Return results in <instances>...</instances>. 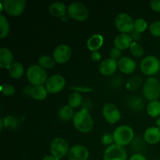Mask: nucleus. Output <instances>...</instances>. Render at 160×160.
<instances>
[{"instance_id": "1", "label": "nucleus", "mask_w": 160, "mask_h": 160, "mask_svg": "<svg viewBox=\"0 0 160 160\" xmlns=\"http://www.w3.org/2000/svg\"><path fill=\"white\" fill-rule=\"evenodd\" d=\"M73 123L74 128L83 134L90 133L94 128L93 119L88 110L85 108H83L81 110L75 112Z\"/></svg>"}, {"instance_id": "2", "label": "nucleus", "mask_w": 160, "mask_h": 160, "mask_svg": "<svg viewBox=\"0 0 160 160\" xmlns=\"http://www.w3.org/2000/svg\"><path fill=\"white\" fill-rule=\"evenodd\" d=\"M112 136L116 145L124 147L134 141V130L128 125H120L114 130Z\"/></svg>"}, {"instance_id": "3", "label": "nucleus", "mask_w": 160, "mask_h": 160, "mask_svg": "<svg viewBox=\"0 0 160 160\" xmlns=\"http://www.w3.org/2000/svg\"><path fill=\"white\" fill-rule=\"evenodd\" d=\"M26 74L28 81L32 86L44 85L48 78L46 70L36 64L28 67Z\"/></svg>"}, {"instance_id": "4", "label": "nucleus", "mask_w": 160, "mask_h": 160, "mask_svg": "<svg viewBox=\"0 0 160 160\" xmlns=\"http://www.w3.org/2000/svg\"><path fill=\"white\" fill-rule=\"evenodd\" d=\"M144 97L149 102L156 101L160 96V83L154 77H150L142 86Z\"/></svg>"}, {"instance_id": "5", "label": "nucleus", "mask_w": 160, "mask_h": 160, "mask_svg": "<svg viewBox=\"0 0 160 160\" xmlns=\"http://www.w3.org/2000/svg\"><path fill=\"white\" fill-rule=\"evenodd\" d=\"M140 69L146 76H153L160 70L159 59L152 55L145 56L141 61Z\"/></svg>"}, {"instance_id": "6", "label": "nucleus", "mask_w": 160, "mask_h": 160, "mask_svg": "<svg viewBox=\"0 0 160 160\" xmlns=\"http://www.w3.org/2000/svg\"><path fill=\"white\" fill-rule=\"evenodd\" d=\"M67 14L70 18L77 21H85L89 15L88 9L83 3L80 2H73L67 7Z\"/></svg>"}, {"instance_id": "7", "label": "nucleus", "mask_w": 160, "mask_h": 160, "mask_svg": "<svg viewBox=\"0 0 160 160\" xmlns=\"http://www.w3.org/2000/svg\"><path fill=\"white\" fill-rule=\"evenodd\" d=\"M115 26L120 33L130 34L134 31V20L128 13L121 12L116 17Z\"/></svg>"}, {"instance_id": "8", "label": "nucleus", "mask_w": 160, "mask_h": 160, "mask_svg": "<svg viewBox=\"0 0 160 160\" xmlns=\"http://www.w3.org/2000/svg\"><path fill=\"white\" fill-rule=\"evenodd\" d=\"M69 144L64 138L60 137L56 138L50 143V152L51 154L56 156L59 159H62L67 156L69 152Z\"/></svg>"}, {"instance_id": "9", "label": "nucleus", "mask_w": 160, "mask_h": 160, "mask_svg": "<svg viewBox=\"0 0 160 160\" xmlns=\"http://www.w3.org/2000/svg\"><path fill=\"white\" fill-rule=\"evenodd\" d=\"M2 4L6 13L12 17L21 15L26 7V1L24 0H3Z\"/></svg>"}, {"instance_id": "10", "label": "nucleus", "mask_w": 160, "mask_h": 160, "mask_svg": "<svg viewBox=\"0 0 160 160\" xmlns=\"http://www.w3.org/2000/svg\"><path fill=\"white\" fill-rule=\"evenodd\" d=\"M103 160H128V152L123 147L113 144L105 150Z\"/></svg>"}, {"instance_id": "11", "label": "nucleus", "mask_w": 160, "mask_h": 160, "mask_svg": "<svg viewBox=\"0 0 160 160\" xmlns=\"http://www.w3.org/2000/svg\"><path fill=\"white\" fill-rule=\"evenodd\" d=\"M45 86L48 93L57 94L64 89L66 86V80L60 74L52 75L48 78Z\"/></svg>"}, {"instance_id": "12", "label": "nucleus", "mask_w": 160, "mask_h": 160, "mask_svg": "<svg viewBox=\"0 0 160 160\" xmlns=\"http://www.w3.org/2000/svg\"><path fill=\"white\" fill-rule=\"evenodd\" d=\"M102 115L106 121L110 124L117 123L121 118L120 109L112 103H106L103 106Z\"/></svg>"}, {"instance_id": "13", "label": "nucleus", "mask_w": 160, "mask_h": 160, "mask_svg": "<svg viewBox=\"0 0 160 160\" xmlns=\"http://www.w3.org/2000/svg\"><path fill=\"white\" fill-rule=\"evenodd\" d=\"M72 51L70 47L67 44H61L58 45L52 52V57L56 63L64 64L70 60Z\"/></svg>"}, {"instance_id": "14", "label": "nucleus", "mask_w": 160, "mask_h": 160, "mask_svg": "<svg viewBox=\"0 0 160 160\" xmlns=\"http://www.w3.org/2000/svg\"><path fill=\"white\" fill-rule=\"evenodd\" d=\"M88 157V149L81 145H75L72 146L67 154L69 160H87Z\"/></svg>"}, {"instance_id": "15", "label": "nucleus", "mask_w": 160, "mask_h": 160, "mask_svg": "<svg viewBox=\"0 0 160 160\" xmlns=\"http://www.w3.org/2000/svg\"><path fill=\"white\" fill-rule=\"evenodd\" d=\"M118 69V62L112 58H107L100 62L98 70L103 76L109 77L113 74Z\"/></svg>"}, {"instance_id": "16", "label": "nucleus", "mask_w": 160, "mask_h": 160, "mask_svg": "<svg viewBox=\"0 0 160 160\" xmlns=\"http://www.w3.org/2000/svg\"><path fill=\"white\" fill-rule=\"evenodd\" d=\"M132 43L133 40L131 35L128 34H123V33H120L119 34H117L113 41L115 48H118L120 51L130 48Z\"/></svg>"}, {"instance_id": "17", "label": "nucleus", "mask_w": 160, "mask_h": 160, "mask_svg": "<svg viewBox=\"0 0 160 160\" xmlns=\"http://www.w3.org/2000/svg\"><path fill=\"white\" fill-rule=\"evenodd\" d=\"M118 68L125 74H131L135 70L136 62L134 59L128 56H123L118 61Z\"/></svg>"}, {"instance_id": "18", "label": "nucleus", "mask_w": 160, "mask_h": 160, "mask_svg": "<svg viewBox=\"0 0 160 160\" xmlns=\"http://www.w3.org/2000/svg\"><path fill=\"white\" fill-rule=\"evenodd\" d=\"M144 141L149 145H156L160 142V129L158 127H151L145 130Z\"/></svg>"}, {"instance_id": "19", "label": "nucleus", "mask_w": 160, "mask_h": 160, "mask_svg": "<svg viewBox=\"0 0 160 160\" xmlns=\"http://www.w3.org/2000/svg\"><path fill=\"white\" fill-rule=\"evenodd\" d=\"M13 54L7 48H0V68L9 69L13 63Z\"/></svg>"}, {"instance_id": "20", "label": "nucleus", "mask_w": 160, "mask_h": 160, "mask_svg": "<svg viewBox=\"0 0 160 160\" xmlns=\"http://www.w3.org/2000/svg\"><path fill=\"white\" fill-rule=\"evenodd\" d=\"M104 43V38L102 35L95 34L91 36L87 41V47L91 52H96L101 48Z\"/></svg>"}, {"instance_id": "21", "label": "nucleus", "mask_w": 160, "mask_h": 160, "mask_svg": "<svg viewBox=\"0 0 160 160\" xmlns=\"http://www.w3.org/2000/svg\"><path fill=\"white\" fill-rule=\"evenodd\" d=\"M48 92L46 88L44 85L41 86H32L30 88L29 95L34 100L42 101L46 98Z\"/></svg>"}, {"instance_id": "22", "label": "nucleus", "mask_w": 160, "mask_h": 160, "mask_svg": "<svg viewBox=\"0 0 160 160\" xmlns=\"http://www.w3.org/2000/svg\"><path fill=\"white\" fill-rule=\"evenodd\" d=\"M48 12L55 17H62L67 12V7L61 2H56L48 6Z\"/></svg>"}, {"instance_id": "23", "label": "nucleus", "mask_w": 160, "mask_h": 160, "mask_svg": "<svg viewBox=\"0 0 160 160\" xmlns=\"http://www.w3.org/2000/svg\"><path fill=\"white\" fill-rule=\"evenodd\" d=\"M19 124H20V122L18 119L12 116H6L0 119V129L1 130H2L4 127L9 129L15 130L18 128Z\"/></svg>"}, {"instance_id": "24", "label": "nucleus", "mask_w": 160, "mask_h": 160, "mask_svg": "<svg viewBox=\"0 0 160 160\" xmlns=\"http://www.w3.org/2000/svg\"><path fill=\"white\" fill-rule=\"evenodd\" d=\"M74 115L75 112L74 110H73V108H72L69 105H66V106H62L59 109V112H58V117L62 121L73 120Z\"/></svg>"}, {"instance_id": "25", "label": "nucleus", "mask_w": 160, "mask_h": 160, "mask_svg": "<svg viewBox=\"0 0 160 160\" xmlns=\"http://www.w3.org/2000/svg\"><path fill=\"white\" fill-rule=\"evenodd\" d=\"M8 70L10 77L13 79H20L24 75V67L19 62H14Z\"/></svg>"}, {"instance_id": "26", "label": "nucleus", "mask_w": 160, "mask_h": 160, "mask_svg": "<svg viewBox=\"0 0 160 160\" xmlns=\"http://www.w3.org/2000/svg\"><path fill=\"white\" fill-rule=\"evenodd\" d=\"M83 102V97L81 92H73L68 96V105L72 108H78Z\"/></svg>"}, {"instance_id": "27", "label": "nucleus", "mask_w": 160, "mask_h": 160, "mask_svg": "<svg viewBox=\"0 0 160 160\" xmlns=\"http://www.w3.org/2000/svg\"><path fill=\"white\" fill-rule=\"evenodd\" d=\"M147 114L149 117L156 118L160 116V102L158 100L149 102L146 108Z\"/></svg>"}, {"instance_id": "28", "label": "nucleus", "mask_w": 160, "mask_h": 160, "mask_svg": "<svg viewBox=\"0 0 160 160\" xmlns=\"http://www.w3.org/2000/svg\"><path fill=\"white\" fill-rule=\"evenodd\" d=\"M55 64H56V61L54 60L53 57H51L48 55L41 56L38 59V65L45 70L53 68L55 67Z\"/></svg>"}, {"instance_id": "29", "label": "nucleus", "mask_w": 160, "mask_h": 160, "mask_svg": "<svg viewBox=\"0 0 160 160\" xmlns=\"http://www.w3.org/2000/svg\"><path fill=\"white\" fill-rule=\"evenodd\" d=\"M10 31V26L6 17L3 14L0 15V38L3 39L8 36Z\"/></svg>"}, {"instance_id": "30", "label": "nucleus", "mask_w": 160, "mask_h": 160, "mask_svg": "<svg viewBox=\"0 0 160 160\" xmlns=\"http://www.w3.org/2000/svg\"><path fill=\"white\" fill-rule=\"evenodd\" d=\"M128 106L134 111L139 112L144 108V102L140 97L132 96L128 99Z\"/></svg>"}, {"instance_id": "31", "label": "nucleus", "mask_w": 160, "mask_h": 160, "mask_svg": "<svg viewBox=\"0 0 160 160\" xmlns=\"http://www.w3.org/2000/svg\"><path fill=\"white\" fill-rule=\"evenodd\" d=\"M130 52H131V55L134 57L140 58L142 56H144V53H145V50L144 48L138 44V42H133V43L131 44V47H130Z\"/></svg>"}, {"instance_id": "32", "label": "nucleus", "mask_w": 160, "mask_h": 160, "mask_svg": "<svg viewBox=\"0 0 160 160\" xmlns=\"http://www.w3.org/2000/svg\"><path fill=\"white\" fill-rule=\"evenodd\" d=\"M142 80L140 77L134 76L130 78L129 81L127 83V88L131 91H135L140 88L142 85Z\"/></svg>"}, {"instance_id": "33", "label": "nucleus", "mask_w": 160, "mask_h": 160, "mask_svg": "<svg viewBox=\"0 0 160 160\" xmlns=\"http://www.w3.org/2000/svg\"><path fill=\"white\" fill-rule=\"evenodd\" d=\"M148 28V23L142 18H138L134 20V30L139 33H142Z\"/></svg>"}, {"instance_id": "34", "label": "nucleus", "mask_w": 160, "mask_h": 160, "mask_svg": "<svg viewBox=\"0 0 160 160\" xmlns=\"http://www.w3.org/2000/svg\"><path fill=\"white\" fill-rule=\"evenodd\" d=\"M1 92L5 96H12L15 94V87L12 84H3L1 86Z\"/></svg>"}, {"instance_id": "35", "label": "nucleus", "mask_w": 160, "mask_h": 160, "mask_svg": "<svg viewBox=\"0 0 160 160\" xmlns=\"http://www.w3.org/2000/svg\"><path fill=\"white\" fill-rule=\"evenodd\" d=\"M149 32L154 37L160 38V20H157L149 25Z\"/></svg>"}, {"instance_id": "36", "label": "nucleus", "mask_w": 160, "mask_h": 160, "mask_svg": "<svg viewBox=\"0 0 160 160\" xmlns=\"http://www.w3.org/2000/svg\"><path fill=\"white\" fill-rule=\"evenodd\" d=\"M109 56H110V58H112V59L118 61L119 59L122 58V52L120 51V49H118V48L114 47V48H111L110 52H109Z\"/></svg>"}, {"instance_id": "37", "label": "nucleus", "mask_w": 160, "mask_h": 160, "mask_svg": "<svg viewBox=\"0 0 160 160\" xmlns=\"http://www.w3.org/2000/svg\"><path fill=\"white\" fill-rule=\"evenodd\" d=\"M102 142L103 145H113L112 142H114L113 136L112 134H105L104 135L102 138Z\"/></svg>"}, {"instance_id": "38", "label": "nucleus", "mask_w": 160, "mask_h": 160, "mask_svg": "<svg viewBox=\"0 0 160 160\" xmlns=\"http://www.w3.org/2000/svg\"><path fill=\"white\" fill-rule=\"evenodd\" d=\"M150 7L155 12H160V0H152L150 2Z\"/></svg>"}, {"instance_id": "39", "label": "nucleus", "mask_w": 160, "mask_h": 160, "mask_svg": "<svg viewBox=\"0 0 160 160\" xmlns=\"http://www.w3.org/2000/svg\"><path fill=\"white\" fill-rule=\"evenodd\" d=\"M131 38H132L133 41H134L135 42H137L138 41L141 40V38H142V33H139L138 31H136L135 30L132 31V32L130 34Z\"/></svg>"}, {"instance_id": "40", "label": "nucleus", "mask_w": 160, "mask_h": 160, "mask_svg": "<svg viewBox=\"0 0 160 160\" xmlns=\"http://www.w3.org/2000/svg\"><path fill=\"white\" fill-rule=\"evenodd\" d=\"M129 160H147L145 156L144 155L141 154V153H135V154L132 155L130 158Z\"/></svg>"}, {"instance_id": "41", "label": "nucleus", "mask_w": 160, "mask_h": 160, "mask_svg": "<svg viewBox=\"0 0 160 160\" xmlns=\"http://www.w3.org/2000/svg\"><path fill=\"white\" fill-rule=\"evenodd\" d=\"M102 55L101 53L98 51L96 52H92V59L93 61H95V62H98V61L101 59Z\"/></svg>"}, {"instance_id": "42", "label": "nucleus", "mask_w": 160, "mask_h": 160, "mask_svg": "<svg viewBox=\"0 0 160 160\" xmlns=\"http://www.w3.org/2000/svg\"><path fill=\"white\" fill-rule=\"evenodd\" d=\"M42 160H59L58 158H56V156H54L53 155H47L45 157L42 159Z\"/></svg>"}, {"instance_id": "43", "label": "nucleus", "mask_w": 160, "mask_h": 160, "mask_svg": "<svg viewBox=\"0 0 160 160\" xmlns=\"http://www.w3.org/2000/svg\"><path fill=\"white\" fill-rule=\"evenodd\" d=\"M156 125H157L158 128H159V129H160V117H159V119H157V120H156Z\"/></svg>"}]
</instances>
